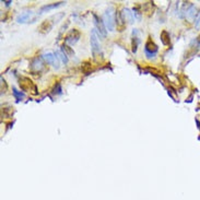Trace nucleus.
Returning a JSON list of instances; mask_svg holds the SVG:
<instances>
[{"label":"nucleus","instance_id":"nucleus-1","mask_svg":"<svg viewBox=\"0 0 200 200\" xmlns=\"http://www.w3.org/2000/svg\"><path fill=\"white\" fill-rule=\"evenodd\" d=\"M103 22H104L106 29L113 32L115 30V18H114V12H113V8H108L103 14Z\"/></svg>","mask_w":200,"mask_h":200},{"label":"nucleus","instance_id":"nucleus-2","mask_svg":"<svg viewBox=\"0 0 200 200\" xmlns=\"http://www.w3.org/2000/svg\"><path fill=\"white\" fill-rule=\"evenodd\" d=\"M90 44H91V50L93 56H94V58H97L99 56H102V48H101L100 42L97 39V35H96L95 31H92Z\"/></svg>","mask_w":200,"mask_h":200},{"label":"nucleus","instance_id":"nucleus-3","mask_svg":"<svg viewBox=\"0 0 200 200\" xmlns=\"http://www.w3.org/2000/svg\"><path fill=\"white\" fill-rule=\"evenodd\" d=\"M19 84L20 88L25 92H32L34 94H36V85L33 83V81L27 78V77H21L19 79Z\"/></svg>","mask_w":200,"mask_h":200},{"label":"nucleus","instance_id":"nucleus-4","mask_svg":"<svg viewBox=\"0 0 200 200\" xmlns=\"http://www.w3.org/2000/svg\"><path fill=\"white\" fill-rule=\"evenodd\" d=\"M144 53H146L148 58H153L158 53V46L152 41L151 37H149V39L146 41V45H144Z\"/></svg>","mask_w":200,"mask_h":200},{"label":"nucleus","instance_id":"nucleus-5","mask_svg":"<svg viewBox=\"0 0 200 200\" xmlns=\"http://www.w3.org/2000/svg\"><path fill=\"white\" fill-rule=\"evenodd\" d=\"M45 63L46 61L44 60V58L42 57H35V58L31 61L30 68L33 72H41L45 69Z\"/></svg>","mask_w":200,"mask_h":200},{"label":"nucleus","instance_id":"nucleus-6","mask_svg":"<svg viewBox=\"0 0 200 200\" xmlns=\"http://www.w3.org/2000/svg\"><path fill=\"white\" fill-rule=\"evenodd\" d=\"M81 37V33H80L79 30L77 29H72L69 32V33L66 35V37H65V41H66V44L67 45H75V43L78 42Z\"/></svg>","mask_w":200,"mask_h":200},{"label":"nucleus","instance_id":"nucleus-7","mask_svg":"<svg viewBox=\"0 0 200 200\" xmlns=\"http://www.w3.org/2000/svg\"><path fill=\"white\" fill-rule=\"evenodd\" d=\"M43 58L46 61V63L50 65L51 67H54L55 69H59V58L57 57V55L55 53H46L43 55Z\"/></svg>","mask_w":200,"mask_h":200},{"label":"nucleus","instance_id":"nucleus-8","mask_svg":"<svg viewBox=\"0 0 200 200\" xmlns=\"http://www.w3.org/2000/svg\"><path fill=\"white\" fill-rule=\"evenodd\" d=\"M93 20H94V24H95L96 31L99 32L101 36L105 37L106 34H107V29L105 26L104 22H103V19H101L100 17H97L96 14H93Z\"/></svg>","mask_w":200,"mask_h":200},{"label":"nucleus","instance_id":"nucleus-9","mask_svg":"<svg viewBox=\"0 0 200 200\" xmlns=\"http://www.w3.org/2000/svg\"><path fill=\"white\" fill-rule=\"evenodd\" d=\"M115 24L117 26V30L121 32V31H124L126 29V21L125 19H124V15H123V12L119 11V10H117L116 13H115Z\"/></svg>","mask_w":200,"mask_h":200},{"label":"nucleus","instance_id":"nucleus-10","mask_svg":"<svg viewBox=\"0 0 200 200\" xmlns=\"http://www.w3.org/2000/svg\"><path fill=\"white\" fill-rule=\"evenodd\" d=\"M34 12L32 11H24L21 12L17 17V22L18 23H25V22H34L35 18H33Z\"/></svg>","mask_w":200,"mask_h":200},{"label":"nucleus","instance_id":"nucleus-11","mask_svg":"<svg viewBox=\"0 0 200 200\" xmlns=\"http://www.w3.org/2000/svg\"><path fill=\"white\" fill-rule=\"evenodd\" d=\"M51 20L53 19L49 18V19H47L45 21H43L41 23V25H39V27H38V31L42 34H46L48 33V32H50V30L53 29V26L55 24V21H51Z\"/></svg>","mask_w":200,"mask_h":200},{"label":"nucleus","instance_id":"nucleus-12","mask_svg":"<svg viewBox=\"0 0 200 200\" xmlns=\"http://www.w3.org/2000/svg\"><path fill=\"white\" fill-rule=\"evenodd\" d=\"M123 15H124V19H125L126 22H129V23H133L135 22V14H133V12L130 10V9L128 8H125L123 9Z\"/></svg>","mask_w":200,"mask_h":200},{"label":"nucleus","instance_id":"nucleus-13","mask_svg":"<svg viewBox=\"0 0 200 200\" xmlns=\"http://www.w3.org/2000/svg\"><path fill=\"white\" fill-rule=\"evenodd\" d=\"M65 2H57V4H46V6H43L41 10H39V12L41 13H44L46 11H50V10H53V9H56L60 7L61 4H63Z\"/></svg>","mask_w":200,"mask_h":200},{"label":"nucleus","instance_id":"nucleus-14","mask_svg":"<svg viewBox=\"0 0 200 200\" xmlns=\"http://www.w3.org/2000/svg\"><path fill=\"white\" fill-rule=\"evenodd\" d=\"M161 42L163 43V45H170L171 43V38H170V33L167 32L166 30H163L161 32Z\"/></svg>","mask_w":200,"mask_h":200},{"label":"nucleus","instance_id":"nucleus-15","mask_svg":"<svg viewBox=\"0 0 200 200\" xmlns=\"http://www.w3.org/2000/svg\"><path fill=\"white\" fill-rule=\"evenodd\" d=\"M61 51L66 55L67 57H71V56H73V55H75L73 49H72L69 45H67V44H63V45H61Z\"/></svg>","mask_w":200,"mask_h":200},{"label":"nucleus","instance_id":"nucleus-16","mask_svg":"<svg viewBox=\"0 0 200 200\" xmlns=\"http://www.w3.org/2000/svg\"><path fill=\"white\" fill-rule=\"evenodd\" d=\"M55 54L57 55V57L59 58V60H61V61H63V63H65V65H66V63H68V57H67L66 55L63 54V51H59V50H57V51H56Z\"/></svg>","mask_w":200,"mask_h":200},{"label":"nucleus","instance_id":"nucleus-17","mask_svg":"<svg viewBox=\"0 0 200 200\" xmlns=\"http://www.w3.org/2000/svg\"><path fill=\"white\" fill-rule=\"evenodd\" d=\"M138 44H139V38L137 37V36H135V37H132V51L133 53H136L137 51V47H138Z\"/></svg>","mask_w":200,"mask_h":200},{"label":"nucleus","instance_id":"nucleus-18","mask_svg":"<svg viewBox=\"0 0 200 200\" xmlns=\"http://www.w3.org/2000/svg\"><path fill=\"white\" fill-rule=\"evenodd\" d=\"M13 94H14V96H15V97H17L19 101L22 100V99H24V94H23V93H21V92L17 91L15 89H13Z\"/></svg>","mask_w":200,"mask_h":200},{"label":"nucleus","instance_id":"nucleus-19","mask_svg":"<svg viewBox=\"0 0 200 200\" xmlns=\"http://www.w3.org/2000/svg\"><path fill=\"white\" fill-rule=\"evenodd\" d=\"M195 26L197 29H200V13L197 14L196 19H195Z\"/></svg>","mask_w":200,"mask_h":200},{"label":"nucleus","instance_id":"nucleus-20","mask_svg":"<svg viewBox=\"0 0 200 200\" xmlns=\"http://www.w3.org/2000/svg\"><path fill=\"white\" fill-rule=\"evenodd\" d=\"M4 4H7V6H9V4H11V1H6V2H4Z\"/></svg>","mask_w":200,"mask_h":200}]
</instances>
